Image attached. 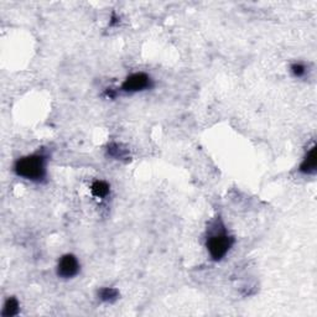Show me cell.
<instances>
[{"label":"cell","mask_w":317,"mask_h":317,"mask_svg":"<svg viewBox=\"0 0 317 317\" xmlns=\"http://www.w3.org/2000/svg\"><path fill=\"white\" fill-rule=\"evenodd\" d=\"M92 193L93 196L98 198H106L108 195H109L110 187L107 182H104V181H94L93 185L91 187Z\"/></svg>","instance_id":"52a82bcc"},{"label":"cell","mask_w":317,"mask_h":317,"mask_svg":"<svg viewBox=\"0 0 317 317\" xmlns=\"http://www.w3.org/2000/svg\"><path fill=\"white\" fill-rule=\"evenodd\" d=\"M108 154H109L110 156L115 157V159H123V157L127 156L128 151L125 149H122L120 145L113 142V144H110L109 146H108Z\"/></svg>","instance_id":"9c48e42d"},{"label":"cell","mask_w":317,"mask_h":317,"mask_svg":"<svg viewBox=\"0 0 317 317\" xmlns=\"http://www.w3.org/2000/svg\"><path fill=\"white\" fill-rule=\"evenodd\" d=\"M19 314V301L15 297H9L5 301L1 311V316L3 317H13Z\"/></svg>","instance_id":"8992f818"},{"label":"cell","mask_w":317,"mask_h":317,"mask_svg":"<svg viewBox=\"0 0 317 317\" xmlns=\"http://www.w3.org/2000/svg\"><path fill=\"white\" fill-rule=\"evenodd\" d=\"M98 296L104 302H114L119 297V291L114 287H103L98 291Z\"/></svg>","instance_id":"ba28073f"},{"label":"cell","mask_w":317,"mask_h":317,"mask_svg":"<svg viewBox=\"0 0 317 317\" xmlns=\"http://www.w3.org/2000/svg\"><path fill=\"white\" fill-rule=\"evenodd\" d=\"M317 157H316V146H312L310 151L305 156L304 161L300 165V173L312 175L317 170Z\"/></svg>","instance_id":"5b68a950"},{"label":"cell","mask_w":317,"mask_h":317,"mask_svg":"<svg viewBox=\"0 0 317 317\" xmlns=\"http://www.w3.org/2000/svg\"><path fill=\"white\" fill-rule=\"evenodd\" d=\"M152 87V81L146 73H133L123 82L122 91L127 93H135V92H141L145 89H149Z\"/></svg>","instance_id":"3957f363"},{"label":"cell","mask_w":317,"mask_h":317,"mask_svg":"<svg viewBox=\"0 0 317 317\" xmlns=\"http://www.w3.org/2000/svg\"><path fill=\"white\" fill-rule=\"evenodd\" d=\"M79 272V263L73 254H65L57 265V275L64 279H71Z\"/></svg>","instance_id":"277c9868"},{"label":"cell","mask_w":317,"mask_h":317,"mask_svg":"<svg viewBox=\"0 0 317 317\" xmlns=\"http://www.w3.org/2000/svg\"><path fill=\"white\" fill-rule=\"evenodd\" d=\"M291 72L295 77H302L306 72V69H305L304 65L301 64H294L291 66Z\"/></svg>","instance_id":"30bf717a"},{"label":"cell","mask_w":317,"mask_h":317,"mask_svg":"<svg viewBox=\"0 0 317 317\" xmlns=\"http://www.w3.org/2000/svg\"><path fill=\"white\" fill-rule=\"evenodd\" d=\"M19 177L40 182L46 177V157L42 154H33L19 159L14 166Z\"/></svg>","instance_id":"6da1fadb"},{"label":"cell","mask_w":317,"mask_h":317,"mask_svg":"<svg viewBox=\"0 0 317 317\" xmlns=\"http://www.w3.org/2000/svg\"><path fill=\"white\" fill-rule=\"evenodd\" d=\"M233 244V237L228 236L226 232H217V233L208 237L206 246H207L208 251H210L211 258L218 261L226 256V254L228 253Z\"/></svg>","instance_id":"7a4b0ae2"}]
</instances>
